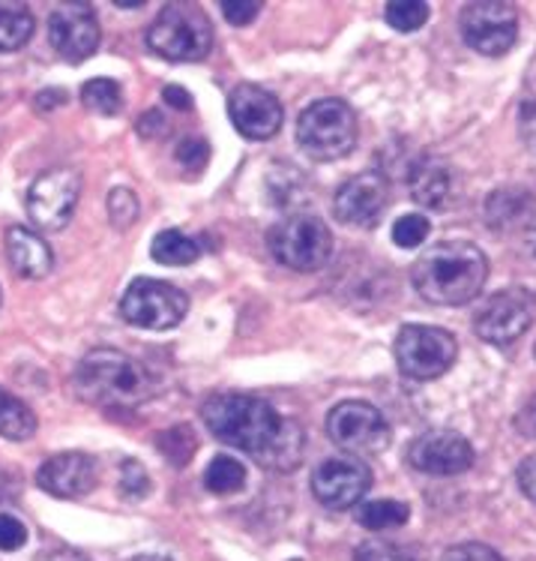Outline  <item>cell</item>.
I'll return each instance as SVG.
<instances>
[{
	"mask_svg": "<svg viewBox=\"0 0 536 561\" xmlns=\"http://www.w3.org/2000/svg\"><path fill=\"white\" fill-rule=\"evenodd\" d=\"M413 288L434 307H462L479 298L489 279V259L470 241H441L413 264Z\"/></svg>",
	"mask_w": 536,
	"mask_h": 561,
	"instance_id": "1",
	"label": "cell"
},
{
	"mask_svg": "<svg viewBox=\"0 0 536 561\" xmlns=\"http://www.w3.org/2000/svg\"><path fill=\"white\" fill-rule=\"evenodd\" d=\"M201 421L213 433V438L252 454L258 466L270 457L276 438L286 426L270 402L249 397V393H217L201 405Z\"/></svg>",
	"mask_w": 536,
	"mask_h": 561,
	"instance_id": "2",
	"label": "cell"
},
{
	"mask_svg": "<svg viewBox=\"0 0 536 561\" xmlns=\"http://www.w3.org/2000/svg\"><path fill=\"white\" fill-rule=\"evenodd\" d=\"M81 400L93 405H136L150 393V378L136 360L117 348H93L91 355H84L75 373Z\"/></svg>",
	"mask_w": 536,
	"mask_h": 561,
	"instance_id": "3",
	"label": "cell"
},
{
	"mask_svg": "<svg viewBox=\"0 0 536 561\" xmlns=\"http://www.w3.org/2000/svg\"><path fill=\"white\" fill-rule=\"evenodd\" d=\"M148 46L165 60L195 64L205 60L213 48V24L198 3L177 0L168 3L150 24Z\"/></svg>",
	"mask_w": 536,
	"mask_h": 561,
	"instance_id": "4",
	"label": "cell"
},
{
	"mask_svg": "<svg viewBox=\"0 0 536 561\" xmlns=\"http://www.w3.org/2000/svg\"><path fill=\"white\" fill-rule=\"evenodd\" d=\"M298 141L312 160H342L357 145V115L342 100H318L298 117Z\"/></svg>",
	"mask_w": 536,
	"mask_h": 561,
	"instance_id": "5",
	"label": "cell"
},
{
	"mask_svg": "<svg viewBox=\"0 0 536 561\" xmlns=\"http://www.w3.org/2000/svg\"><path fill=\"white\" fill-rule=\"evenodd\" d=\"M267 241L276 262L300 274H312L324 267L333 252V234L327 222L315 214H300V210L276 222Z\"/></svg>",
	"mask_w": 536,
	"mask_h": 561,
	"instance_id": "6",
	"label": "cell"
},
{
	"mask_svg": "<svg viewBox=\"0 0 536 561\" xmlns=\"http://www.w3.org/2000/svg\"><path fill=\"white\" fill-rule=\"evenodd\" d=\"M396 364L401 376L417 378V381H432L441 378L446 369L453 367L458 355L456 336L444 328L432 324H405L396 336Z\"/></svg>",
	"mask_w": 536,
	"mask_h": 561,
	"instance_id": "7",
	"label": "cell"
},
{
	"mask_svg": "<svg viewBox=\"0 0 536 561\" xmlns=\"http://www.w3.org/2000/svg\"><path fill=\"white\" fill-rule=\"evenodd\" d=\"M189 312V298L162 279L138 276L120 298V316L144 331H172Z\"/></svg>",
	"mask_w": 536,
	"mask_h": 561,
	"instance_id": "8",
	"label": "cell"
},
{
	"mask_svg": "<svg viewBox=\"0 0 536 561\" xmlns=\"http://www.w3.org/2000/svg\"><path fill=\"white\" fill-rule=\"evenodd\" d=\"M327 433L348 457H372L389 445V424L375 405L360 400L339 402L327 417Z\"/></svg>",
	"mask_w": 536,
	"mask_h": 561,
	"instance_id": "9",
	"label": "cell"
},
{
	"mask_svg": "<svg viewBox=\"0 0 536 561\" xmlns=\"http://www.w3.org/2000/svg\"><path fill=\"white\" fill-rule=\"evenodd\" d=\"M462 36L474 51L501 58L518 39V12L513 3L477 0L462 10Z\"/></svg>",
	"mask_w": 536,
	"mask_h": 561,
	"instance_id": "10",
	"label": "cell"
},
{
	"mask_svg": "<svg viewBox=\"0 0 536 561\" xmlns=\"http://www.w3.org/2000/svg\"><path fill=\"white\" fill-rule=\"evenodd\" d=\"M536 298L522 286L503 288L498 295H491L489 304L477 312L479 340L491 345H510L534 324Z\"/></svg>",
	"mask_w": 536,
	"mask_h": 561,
	"instance_id": "11",
	"label": "cell"
},
{
	"mask_svg": "<svg viewBox=\"0 0 536 561\" xmlns=\"http://www.w3.org/2000/svg\"><path fill=\"white\" fill-rule=\"evenodd\" d=\"M81 174L75 169H48L39 174L27 193V214L34 226L46 231L63 229L79 205Z\"/></svg>",
	"mask_w": 536,
	"mask_h": 561,
	"instance_id": "12",
	"label": "cell"
},
{
	"mask_svg": "<svg viewBox=\"0 0 536 561\" xmlns=\"http://www.w3.org/2000/svg\"><path fill=\"white\" fill-rule=\"evenodd\" d=\"M369 486H372V471L357 457L324 459L312 474V493L330 511H348L360 504Z\"/></svg>",
	"mask_w": 536,
	"mask_h": 561,
	"instance_id": "13",
	"label": "cell"
},
{
	"mask_svg": "<svg viewBox=\"0 0 536 561\" xmlns=\"http://www.w3.org/2000/svg\"><path fill=\"white\" fill-rule=\"evenodd\" d=\"M48 39L60 58L79 64L100 48V22L88 3H60L48 15Z\"/></svg>",
	"mask_w": 536,
	"mask_h": 561,
	"instance_id": "14",
	"label": "cell"
},
{
	"mask_svg": "<svg viewBox=\"0 0 536 561\" xmlns=\"http://www.w3.org/2000/svg\"><path fill=\"white\" fill-rule=\"evenodd\" d=\"M229 115L240 136L255 141L273 138L286 121L282 103L270 91H264L261 84H237L229 93Z\"/></svg>",
	"mask_w": 536,
	"mask_h": 561,
	"instance_id": "15",
	"label": "cell"
},
{
	"mask_svg": "<svg viewBox=\"0 0 536 561\" xmlns=\"http://www.w3.org/2000/svg\"><path fill=\"white\" fill-rule=\"evenodd\" d=\"M389 190L387 181L377 172L357 174L351 181H345L336 193V217L348 222V226H357V229H372L384 207H387Z\"/></svg>",
	"mask_w": 536,
	"mask_h": 561,
	"instance_id": "16",
	"label": "cell"
},
{
	"mask_svg": "<svg viewBox=\"0 0 536 561\" xmlns=\"http://www.w3.org/2000/svg\"><path fill=\"white\" fill-rule=\"evenodd\" d=\"M408 462L426 474H462L474 466V447L456 433H422L408 447Z\"/></svg>",
	"mask_w": 536,
	"mask_h": 561,
	"instance_id": "17",
	"label": "cell"
},
{
	"mask_svg": "<svg viewBox=\"0 0 536 561\" xmlns=\"http://www.w3.org/2000/svg\"><path fill=\"white\" fill-rule=\"evenodd\" d=\"M36 483L55 499H81L96 486V462L81 450L55 454L36 471Z\"/></svg>",
	"mask_w": 536,
	"mask_h": 561,
	"instance_id": "18",
	"label": "cell"
},
{
	"mask_svg": "<svg viewBox=\"0 0 536 561\" xmlns=\"http://www.w3.org/2000/svg\"><path fill=\"white\" fill-rule=\"evenodd\" d=\"M7 255H10L12 271L24 279H43L51 274V264H55L48 243L24 226H12L7 231Z\"/></svg>",
	"mask_w": 536,
	"mask_h": 561,
	"instance_id": "19",
	"label": "cell"
},
{
	"mask_svg": "<svg viewBox=\"0 0 536 561\" xmlns=\"http://www.w3.org/2000/svg\"><path fill=\"white\" fill-rule=\"evenodd\" d=\"M411 195L422 207H441L450 195V169L444 162L426 157L411 169Z\"/></svg>",
	"mask_w": 536,
	"mask_h": 561,
	"instance_id": "20",
	"label": "cell"
},
{
	"mask_svg": "<svg viewBox=\"0 0 536 561\" xmlns=\"http://www.w3.org/2000/svg\"><path fill=\"white\" fill-rule=\"evenodd\" d=\"M536 202L527 190H498L486 202V219L498 229H510V226H525L534 219Z\"/></svg>",
	"mask_w": 536,
	"mask_h": 561,
	"instance_id": "21",
	"label": "cell"
},
{
	"mask_svg": "<svg viewBox=\"0 0 536 561\" xmlns=\"http://www.w3.org/2000/svg\"><path fill=\"white\" fill-rule=\"evenodd\" d=\"M34 12L19 0H0V51H15L34 36Z\"/></svg>",
	"mask_w": 536,
	"mask_h": 561,
	"instance_id": "22",
	"label": "cell"
},
{
	"mask_svg": "<svg viewBox=\"0 0 536 561\" xmlns=\"http://www.w3.org/2000/svg\"><path fill=\"white\" fill-rule=\"evenodd\" d=\"M150 255H153V262L168 264V267H186V264H193L201 255V247L189 234H183V231L165 229L153 238Z\"/></svg>",
	"mask_w": 536,
	"mask_h": 561,
	"instance_id": "23",
	"label": "cell"
},
{
	"mask_svg": "<svg viewBox=\"0 0 536 561\" xmlns=\"http://www.w3.org/2000/svg\"><path fill=\"white\" fill-rule=\"evenodd\" d=\"M36 433V414L10 390L0 388V436L24 442Z\"/></svg>",
	"mask_w": 536,
	"mask_h": 561,
	"instance_id": "24",
	"label": "cell"
},
{
	"mask_svg": "<svg viewBox=\"0 0 536 561\" xmlns=\"http://www.w3.org/2000/svg\"><path fill=\"white\" fill-rule=\"evenodd\" d=\"M408 504L393 502V499H375V502L360 504L357 511V519L360 526L369 528V531H387V528H399L408 523Z\"/></svg>",
	"mask_w": 536,
	"mask_h": 561,
	"instance_id": "25",
	"label": "cell"
},
{
	"mask_svg": "<svg viewBox=\"0 0 536 561\" xmlns=\"http://www.w3.org/2000/svg\"><path fill=\"white\" fill-rule=\"evenodd\" d=\"M300 459H303V430L294 421H286L282 433L276 438L273 450H270V457L264 459V469L291 471L298 469Z\"/></svg>",
	"mask_w": 536,
	"mask_h": 561,
	"instance_id": "26",
	"label": "cell"
},
{
	"mask_svg": "<svg viewBox=\"0 0 536 561\" xmlns=\"http://www.w3.org/2000/svg\"><path fill=\"white\" fill-rule=\"evenodd\" d=\"M205 486L213 495L240 493L246 486V469H243V462L231 457H217L207 466Z\"/></svg>",
	"mask_w": 536,
	"mask_h": 561,
	"instance_id": "27",
	"label": "cell"
},
{
	"mask_svg": "<svg viewBox=\"0 0 536 561\" xmlns=\"http://www.w3.org/2000/svg\"><path fill=\"white\" fill-rule=\"evenodd\" d=\"M81 103L96 115H117L124 105V93L115 79H91L81 84Z\"/></svg>",
	"mask_w": 536,
	"mask_h": 561,
	"instance_id": "28",
	"label": "cell"
},
{
	"mask_svg": "<svg viewBox=\"0 0 536 561\" xmlns=\"http://www.w3.org/2000/svg\"><path fill=\"white\" fill-rule=\"evenodd\" d=\"M384 15H387V24L393 31L413 34V31H420L422 24L429 22V7L422 0H393V3H387Z\"/></svg>",
	"mask_w": 536,
	"mask_h": 561,
	"instance_id": "29",
	"label": "cell"
},
{
	"mask_svg": "<svg viewBox=\"0 0 536 561\" xmlns=\"http://www.w3.org/2000/svg\"><path fill=\"white\" fill-rule=\"evenodd\" d=\"M195 447H198V438H195L189 426H172L160 436L162 457L168 459L172 466H186L193 459Z\"/></svg>",
	"mask_w": 536,
	"mask_h": 561,
	"instance_id": "30",
	"label": "cell"
},
{
	"mask_svg": "<svg viewBox=\"0 0 536 561\" xmlns=\"http://www.w3.org/2000/svg\"><path fill=\"white\" fill-rule=\"evenodd\" d=\"M354 561H420V556L411 547H401L393 540H369L357 547Z\"/></svg>",
	"mask_w": 536,
	"mask_h": 561,
	"instance_id": "31",
	"label": "cell"
},
{
	"mask_svg": "<svg viewBox=\"0 0 536 561\" xmlns=\"http://www.w3.org/2000/svg\"><path fill=\"white\" fill-rule=\"evenodd\" d=\"M429 231H432L429 219L420 217V214H405L393 226V241L399 243L401 250H417L420 243H426Z\"/></svg>",
	"mask_w": 536,
	"mask_h": 561,
	"instance_id": "32",
	"label": "cell"
},
{
	"mask_svg": "<svg viewBox=\"0 0 536 561\" xmlns=\"http://www.w3.org/2000/svg\"><path fill=\"white\" fill-rule=\"evenodd\" d=\"M108 217L115 222L117 229H126V226H132L138 219V198L132 190H126V186H117L108 193Z\"/></svg>",
	"mask_w": 536,
	"mask_h": 561,
	"instance_id": "33",
	"label": "cell"
},
{
	"mask_svg": "<svg viewBox=\"0 0 536 561\" xmlns=\"http://www.w3.org/2000/svg\"><path fill=\"white\" fill-rule=\"evenodd\" d=\"M150 493V478L138 459H126L120 466V495L129 502H138Z\"/></svg>",
	"mask_w": 536,
	"mask_h": 561,
	"instance_id": "34",
	"label": "cell"
},
{
	"mask_svg": "<svg viewBox=\"0 0 536 561\" xmlns=\"http://www.w3.org/2000/svg\"><path fill=\"white\" fill-rule=\"evenodd\" d=\"M174 157L180 162L183 169H189V172H205L207 160H210V148H207L205 138H183L177 150H174Z\"/></svg>",
	"mask_w": 536,
	"mask_h": 561,
	"instance_id": "35",
	"label": "cell"
},
{
	"mask_svg": "<svg viewBox=\"0 0 536 561\" xmlns=\"http://www.w3.org/2000/svg\"><path fill=\"white\" fill-rule=\"evenodd\" d=\"M27 543V528L12 514H0V550L15 552Z\"/></svg>",
	"mask_w": 536,
	"mask_h": 561,
	"instance_id": "36",
	"label": "cell"
},
{
	"mask_svg": "<svg viewBox=\"0 0 536 561\" xmlns=\"http://www.w3.org/2000/svg\"><path fill=\"white\" fill-rule=\"evenodd\" d=\"M441 561H503V556L486 543H456L441 556Z\"/></svg>",
	"mask_w": 536,
	"mask_h": 561,
	"instance_id": "37",
	"label": "cell"
},
{
	"mask_svg": "<svg viewBox=\"0 0 536 561\" xmlns=\"http://www.w3.org/2000/svg\"><path fill=\"white\" fill-rule=\"evenodd\" d=\"M258 12H261V3H255V0H229V3H222V15L234 27H246Z\"/></svg>",
	"mask_w": 536,
	"mask_h": 561,
	"instance_id": "38",
	"label": "cell"
},
{
	"mask_svg": "<svg viewBox=\"0 0 536 561\" xmlns=\"http://www.w3.org/2000/svg\"><path fill=\"white\" fill-rule=\"evenodd\" d=\"M513 424L525 438H536V397H531V400H527L525 405L518 409Z\"/></svg>",
	"mask_w": 536,
	"mask_h": 561,
	"instance_id": "39",
	"label": "cell"
},
{
	"mask_svg": "<svg viewBox=\"0 0 536 561\" xmlns=\"http://www.w3.org/2000/svg\"><path fill=\"white\" fill-rule=\"evenodd\" d=\"M515 478H518V486H522V493H525L531 502H536V454H534V457H527L525 462L518 466Z\"/></svg>",
	"mask_w": 536,
	"mask_h": 561,
	"instance_id": "40",
	"label": "cell"
},
{
	"mask_svg": "<svg viewBox=\"0 0 536 561\" xmlns=\"http://www.w3.org/2000/svg\"><path fill=\"white\" fill-rule=\"evenodd\" d=\"M518 121H522V138L527 141V148L536 153V103H527Z\"/></svg>",
	"mask_w": 536,
	"mask_h": 561,
	"instance_id": "41",
	"label": "cell"
},
{
	"mask_svg": "<svg viewBox=\"0 0 536 561\" xmlns=\"http://www.w3.org/2000/svg\"><path fill=\"white\" fill-rule=\"evenodd\" d=\"M165 103L174 105V108H180V112H189V108H193V96H189L186 88L168 84V88H165Z\"/></svg>",
	"mask_w": 536,
	"mask_h": 561,
	"instance_id": "42",
	"label": "cell"
},
{
	"mask_svg": "<svg viewBox=\"0 0 536 561\" xmlns=\"http://www.w3.org/2000/svg\"><path fill=\"white\" fill-rule=\"evenodd\" d=\"M150 126H153V133H162V126H165V117L160 112H148V115H141L138 121V129H141V136H150Z\"/></svg>",
	"mask_w": 536,
	"mask_h": 561,
	"instance_id": "43",
	"label": "cell"
},
{
	"mask_svg": "<svg viewBox=\"0 0 536 561\" xmlns=\"http://www.w3.org/2000/svg\"><path fill=\"white\" fill-rule=\"evenodd\" d=\"M39 561H88L81 552H72V550H51L46 552Z\"/></svg>",
	"mask_w": 536,
	"mask_h": 561,
	"instance_id": "44",
	"label": "cell"
},
{
	"mask_svg": "<svg viewBox=\"0 0 536 561\" xmlns=\"http://www.w3.org/2000/svg\"><path fill=\"white\" fill-rule=\"evenodd\" d=\"M63 105V91H43L39 93V100H36V105L39 108H48V105Z\"/></svg>",
	"mask_w": 536,
	"mask_h": 561,
	"instance_id": "45",
	"label": "cell"
},
{
	"mask_svg": "<svg viewBox=\"0 0 536 561\" xmlns=\"http://www.w3.org/2000/svg\"><path fill=\"white\" fill-rule=\"evenodd\" d=\"M534 255H536V234H534Z\"/></svg>",
	"mask_w": 536,
	"mask_h": 561,
	"instance_id": "46",
	"label": "cell"
},
{
	"mask_svg": "<svg viewBox=\"0 0 536 561\" xmlns=\"http://www.w3.org/2000/svg\"><path fill=\"white\" fill-rule=\"evenodd\" d=\"M0 304H3V295H0Z\"/></svg>",
	"mask_w": 536,
	"mask_h": 561,
	"instance_id": "47",
	"label": "cell"
},
{
	"mask_svg": "<svg viewBox=\"0 0 536 561\" xmlns=\"http://www.w3.org/2000/svg\"><path fill=\"white\" fill-rule=\"evenodd\" d=\"M534 357H536V345H534Z\"/></svg>",
	"mask_w": 536,
	"mask_h": 561,
	"instance_id": "48",
	"label": "cell"
}]
</instances>
